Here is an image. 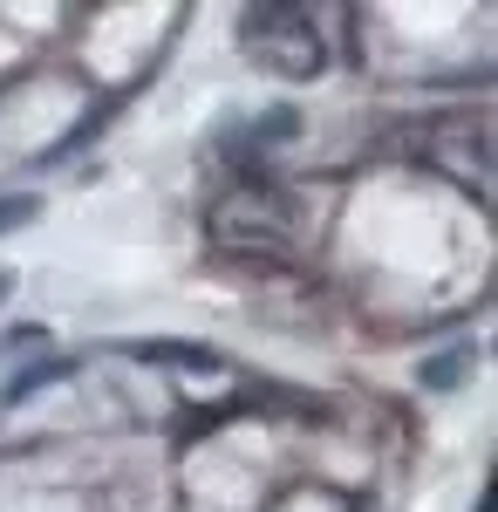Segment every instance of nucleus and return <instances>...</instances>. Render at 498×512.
Returning <instances> with one entry per match:
<instances>
[{"instance_id": "1", "label": "nucleus", "mask_w": 498, "mask_h": 512, "mask_svg": "<svg viewBox=\"0 0 498 512\" xmlns=\"http://www.w3.org/2000/svg\"><path fill=\"white\" fill-rule=\"evenodd\" d=\"M246 55L260 69H273V76H287V82L321 76V62H328L307 7H253L246 14Z\"/></svg>"}, {"instance_id": "2", "label": "nucleus", "mask_w": 498, "mask_h": 512, "mask_svg": "<svg viewBox=\"0 0 498 512\" xmlns=\"http://www.w3.org/2000/svg\"><path fill=\"white\" fill-rule=\"evenodd\" d=\"M62 376H76V362H69V355H35V362H28V369H21V376H14V383L0 390V403L14 410V403H28L35 390H48V383H62Z\"/></svg>"}, {"instance_id": "3", "label": "nucleus", "mask_w": 498, "mask_h": 512, "mask_svg": "<svg viewBox=\"0 0 498 512\" xmlns=\"http://www.w3.org/2000/svg\"><path fill=\"white\" fill-rule=\"evenodd\" d=\"M41 219V198L35 192H0V233H21Z\"/></svg>"}, {"instance_id": "4", "label": "nucleus", "mask_w": 498, "mask_h": 512, "mask_svg": "<svg viewBox=\"0 0 498 512\" xmlns=\"http://www.w3.org/2000/svg\"><path fill=\"white\" fill-rule=\"evenodd\" d=\"M471 512H492V485H485V492H478V506H471Z\"/></svg>"}, {"instance_id": "5", "label": "nucleus", "mask_w": 498, "mask_h": 512, "mask_svg": "<svg viewBox=\"0 0 498 512\" xmlns=\"http://www.w3.org/2000/svg\"><path fill=\"white\" fill-rule=\"evenodd\" d=\"M7 294H14V274H0V301H7Z\"/></svg>"}]
</instances>
